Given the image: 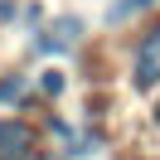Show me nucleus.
<instances>
[{
	"label": "nucleus",
	"mask_w": 160,
	"mask_h": 160,
	"mask_svg": "<svg viewBox=\"0 0 160 160\" xmlns=\"http://www.w3.org/2000/svg\"><path fill=\"white\" fill-rule=\"evenodd\" d=\"M49 126H53L58 141H68V155H92V150H97V136H82V131H73L68 121H49Z\"/></svg>",
	"instance_id": "obj_4"
},
{
	"label": "nucleus",
	"mask_w": 160,
	"mask_h": 160,
	"mask_svg": "<svg viewBox=\"0 0 160 160\" xmlns=\"http://www.w3.org/2000/svg\"><path fill=\"white\" fill-rule=\"evenodd\" d=\"M34 155V131L24 121H0V160H29Z\"/></svg>",
	"instance_id": "obj_2"
},
{
	"label": "nucleus",
	"mask_w": 160,
	"mask_h": 160,
	"mask_svg": "<svg viewBox=\"0 0 160 160\" xmlns=\"http://www.w3.org/2000/svg\"><path fill=\"white\" fill-rule=\"evenodd\" d=\"M44 92L58 97V92H63V73H44Z\"/></svg>",
	"instance_id": "obj_7"
},
{
	"label": "nucleus",
	"mask_w": 160,
	"mask_h": 160,
	"mask_svg": "<svg viewBox=\"0 0 160 160\" xmlns=\"http://www.w3.org/2000/svg\"><path fill=\"white\" fill-rule=\"evenodd\" d=\"M78 39H82V20H78V15H63V20H53L49 29H44L39 49L44 53H63V49H73Z\"/></svg>",
	"instance_id": "obj_3"
},
{
	"label": "nucleus",
	"mask_w": 160,
	"mask_h": 160,
	"mask_svg": "<svg viewBox=\"0 0 160 160\" xmlns=\"http://www.w3.org/2000/svg\"><path fill=\"white\" fill-rule=\"evenodd\" d=\"M24 97V78L15 73V78H0V102H20Z\"/></svg>",
	"instance_id": "obj_6"
},
{
	"label": "nucleus",
	"mask_w": 160,
	"mask_h": 160,
	"mask_svg": "<svg viewBox=\"0 0 160 160\" xmlns=\"http://www.w3.org/2000/svg\"><path fill=\"white\" fill-rule=\"evenodd\" d=\"M39 160H63V155H39Z\"/></svg>",
	"instance_id": "obj_8"
},
{
	"label": "nucleus",
	"mask_w": 160,
	"mask_h": 160,
	"mask_svg": "<svg viewBox=\"0 0 160 160\" xmlns=\"http://www.w3.org/2000/svg\"><path fill=\"white\" fill-rule=\"evenodd\" d=\"M150 5H155V0H117V5H112V15H107V20H112V24H121V20H126V15H141V10H150Z\"/></svg>",
	"instance_id": "obj_5"
},
{
	"label": "nucleus",
	"mask_w": 160,
	"mask_h": 160,
	"mask_svg": "<svg viewBox=\"0 0 160 160\" xmlns=\"http://www.w3.org/2000/svg\"><path fill=\"white\" fill-rule=\"evenodd\" d=\"M136 88H141V92L160 88V24L146 29L141 44H136Z\"/></svg>",
	"instance_id": "obj_1"
}]
</instances>
